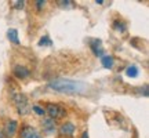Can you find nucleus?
<instances>
[{"mask_svg":"<svg viewBox=\"0 0 149 138\" xmlns=\"http://www.w3.org/2000/svg\"><path fill=\"white\" fill-rule=\"evenodd\" d=\"M53 43H51V40H50V37L48 36H44L40 39V42H39V46H51Z\"/></svg>","mask_w":149,"mask_h":138,"instance_id":"nucleus-14","label":"nucleus"},{"mask_svg":"<svg viewBox=\"0 0 149 138\" xmlns=\"http://www.w3.org/2000/svg\"><path fill=\"white\" fill-rule=\"evenodd\" d=\"M42 126H43V131L46 134H53L54 131H55V120L50 119V117L43 120Z\"/></svg>","mask_w":149,"mask_h":138,"instance_id":"nucleus-7","label":"nucleus"},{"mask_svg":"<svg viewBox=\"0 0 149 138\" xmlns=\"http://www.w3.org/2000/svg\"><path fill=\"white\" fill-rule=\"evenodd\" d=\"M59 4H61V6H65V7H66V6H69L70 3L68 1V0H65V1H64V0H61V1H59Z\"/></svg>","mask_w":149,"mask_h":138,"instance_id":"nucleus-18","label":"nucleus"},{"mask_svg":"<svg viewBox=\"0 0 149 138\" xmlns=\"http://www.w3.org/2000/svg\"><path fill=\"white\" fill-rule=\"evenodd\" d=\"M48 87L51 90L59 91V93H65V94H77V95H83L87 94L90 90V86L80 82V80H70V79H54L48 83Z\"/></svg>","mask_w":149,"mask_h":138,"instance_id":"nucleus-1","label":"nucleus"},{"mask_svg":"<svg viewBox=\"0 0 149 138\" xmlns=\"http://www.w3.org/2000/svg\"><path fill=\"white\" fill-rule=\"evenodd\" d=\"M7 37H8V40H10V42L15 43V44H18V43H19L17 29H8V32H7Z\"/></svg>","mask_w":149,"mask_h":138,"instance_id":"nucleus-11","label":"nucleus"},{"mask_svg":"<svg viewBox=\"0 0 149 138\" xmlns=\"http://www.w3.org/2000/svg\"><path fill=\"white\" fill-rule=\"evenodd\" d=\"M81 138H88V133H87V131H84V133L81 134Z\"/></svg>","mask_w":149,"mask_h":138,"instance_id":"nucleus-19","label":"nucleus"},{"mask_svg":"<svg viewBox=\"0 0 149 138\" xmlns=\"http://www.w3.org/2000/svg\"><path fill=\"white\" fill-rule=\"evenodd\" d=\"M13 72H14V75H15V77H18V79H26L28 76L31 75L29 69L25 68V66H19V65L14 66Z\"/></svg>","mask_w":149,"mask_h":138,"instance_id":"nucleus-8","label":"nucleus"},{"mask_svg":"<svg viewBox=\"0 0 149 138\" xmlns=\"http://www.w3.org/2000/svg\"><path fill=\"white\" fill-rule=\"evenodd\" d=\"M113 26H115V29H117V31H120V32H126V25H124L123 22L115 21V24H113Z\"/></svg>","mask_w":149,"mask_h":138,"instance_id":"nucleus-13","label":"nucleus"},{"mask_svg":"<svg viewBox=\"0 0 149 138\" xmlns=\"http://www.w3.org/2000/svg\"><path fill=\"white\" fill-rule=\"evenodd\" d=\"M13 101H14V105H15L17 111L19 115H28L29 111H31V105H29V101H28V97L22 93H15L13 94Z\"/></svg>","mask_w":149,"mask_h":138,"instance_id":"nucleus-2","label":"nucleus"},{"mask_svg":"<svg viewBox=\"0 0 149 138\" xmlns=\"http://www.w3.org/2000/svg\"><path fill=\"white\" fill-rule=\"evenodd\" d=\"M36 6H37V8L40 10V8H42L43 6H44V1H43V0H39V1L36 3Z\"/></svg>","mask_w":149,"mask_h":138,"instance_id":"nucleus-17","label":"nucleus"},{"mask_svg":"<svg viewBox=\"0 0 149 138\" xmlns=\"http://www.w3.org/2000/svg\"><path fill=\"white\" fill-rule=\"evenodd\" d=\"M32 108H33V111L36 112L37 115H39V116H43V115L46 113V111H44V109H43V108H42L40 105H33Z\"/></svg>","mask_w":149,"mask_h":138,"instance_id":"nucleus-15","label":"nucleus"},{"mask_svg":"<svg viewBox=\"0 0 149 138\" xmlns=\"http://www.w3.org/2000/svg\"><path fill=\"white\" fill-rule=\"evenodd\" d=\"M74 130H76V127H74L73 123L66 122V123H64V124L59 127V134H61V135H64V137H72L73 133H74Z\"/></svg>","mask_w":149,"mask_h":138,"instance_id":"nucleus-6","label":"nucleus"},{"mask_svg":"<svg viewBox=\"0 0 149 138\" xmlns=\"http://www.w3.org/2000/svg\"><path fill=\"white\" fill-rule=\"evenodd\" d=\"M138 73H139V70L135 65H131V66H128V68L126 69V75H127L128 77H137Z\"/></svg>","mask_w":149,"mask_h":138,"instance_id":"nucleus-12","label":"nucleus"},{"mask_svg":"<svg viewBox=\"0 0 149 138\" xmlns=\"http://www.w3.org/2000/svg\"><path fill=\"white\" fill-rule=\"evenodd\" d=\"M100 44H101V40L95 39V40H91V46H90V47H91V50H93V53L95 54L97 57H100V58H101L105 53H104V48H102Z\"/></svg>","mask_w":149,"mask_h":138,"instance_id":"nucleus-9","label":"nucleus"},{"mask_svg":"<svg viewBox=\"0 0 149 138\" xmlns=\"http://www.w3.org/2000/svg\"><path fill=\"white\" fill-rule=\"evenodd\" d=\"M24 4H25L24 1H19V0H15V1L13 3V7H14V8H18V10H21L22 7H24Z\"/></svg>","mask_w":149,"mask_h":138,"instance_id":"nucleus-16","label":"nucleus"},{"mask_svg":"<svg viewBox=\"0 0 149 138\" xmlns=\"http://www.w3.org/2000/svg\"><path fill=\"white\" fill-rule=\"evenodd\" d=\"M17 128H18V123L15 120H8V122L4 124V128H3V133H4L6 137H14L17 133Z\"/></svg>","mask_w":149,"mask_h":138,"instance_id":"nucleus-4","label":"nucleus"},{"mask_svg":"<svg viewBox=\"0 0 149 138\" xmlns=\"http://www.w3.org/2000/svg\"><path fill=\"white\" fill-rule=\"evenodd\" d=\"M101 62L102 65H104V68H107V69H111L112 66H113V57L112 55H108V54H104L101 57Z\"/></svg>","mask_w":149,"mask_h":138,"instance_id":"nucleus-10","label":"nucleus"},{"mask_svg":"<svg viewBox=\"0 0 149 138\" xmlns=\"http://www.w3.org/2000/svg\"><path fill=\"white\" fill-rule=\"evenodd\" d=\"M46 112L48 113L50 119H53V120L62 119V117L66 115V111H65L61 105H58V104H47V109H46Z\"/></svg>","mask_w":149,"mask_h":138,"instance_id":"nucleus-3","label":"nucleus"},{"mask_svg":"<svg viewBox=\"0 0 149 138\" xmlns=\"http://www.w3.org/2000/svg\"><path fill=\"white\" fill-rule=\"evenodd\" d=\"M21 135L24 138H43L42 134L39 133L35 127H31V126H25V127L22 128Z\"/></svg>","mask_w":149,"mask_h":138,"instance_id":"nucleus-5","label":"nucleus"}]
</instances>
